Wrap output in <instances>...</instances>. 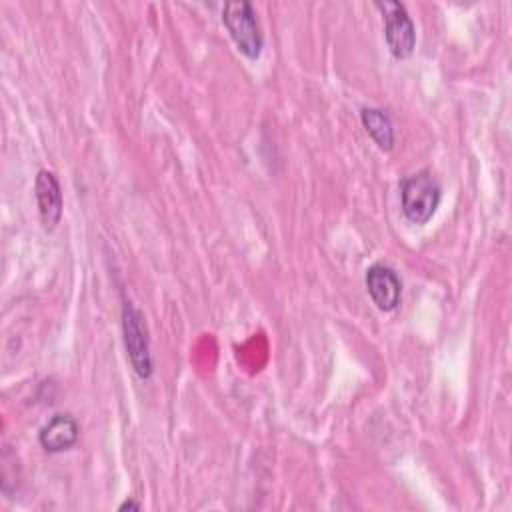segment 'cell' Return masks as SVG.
Masks as SVG:
<instances>
[{
  "label": "cell",
  "mask_w": 512,
  "mask_h": 512,
  "mask_svg": "<svg viewBox=\"0 0 512 512\" xmlns=\"http://www.w3.org/2000/svg\"><path fill=\"white\" fill-rule=\"evenodd\" d=\"M80 426L70 414H54L38 434V442L46 452H62L78 442Z\"/></svg>",
  "instance_id": "7"
},
{
  "label": "cell",
  "mask_w": 512,
  "mask_h": 512,
  "mask_svg": "<svg viewBox=\"0 0 512 512\" xmlns=\"http://www.w3.org/2000/svg\"><path fill=\"white\" fill-rule=\"evenodd\" d=\"M360 120L366 128V132L374 138V142L382 150H392L394 146V126L390 116L380 108H362Z\"/></svg>",
  "instance_id": "8"
},
{
  "label": "cell",
  "mask_w": 512,
  "mask_h": 512,
  "mask_svg": "<svg viewBox=\"0 0 512 512\" xmlns=\"http://www.w3.org/2000/svg\"><path fill=\"white\" fill-rule=\"evenodd\" d=\"M122 334H124L126 354H128V360H130L134 372L142 380H148L152 376L148 330H146L142 312L130 300H124V304H122Z\"/></svg>",
  "instance_id": "3"
},
{
  "label": "cell",
  "mask_w": 512,
  "mask_h": 512,
  "mask_svg": "<svg viewBox=\"0 0 512 512\" xmlns=\"http://www.w3.org/2000/svg\"><path fill=\"white\" fill-rule=\"evenodd\" d=\"M120 510H140V504L134 500H126L120 504Z\"/></svg>",
  "instance_id": "9"
},
{
  "label": "cell",
  "mask_w": 512,
  "mask_h": 512,
  "mask_svg": "<svg viewBox=\"0 0 512 512\" xmlns=\"http://www.w3.org/2000/svg\"><path fill=\"white\" fill-rule=\"evenodd\" d=\"M34 194H36L40 220L46 230H52L60 222L62 206H64L62 190H60V182H58L56 174L50 170H40L36 174Z\"/></svg>",
  "instance_id": "6"
},
{
  "label": "cell",
  "mask_w": 512,
  "mask_h": 512,
  "mask_svg": "<svg viewBox=\"0 0 512 512\" xmlns=\"http://www.w3.org/2000/svg\"><path fill=\"white\" fill-rule=\"evenodd\" d=\"M222 22L236 48L246 58L256 60L262 52V34L252 4L248 0L226 2L222 8Z\"/></svg>",
  "instance_id": "2"
},
{
  "label": "cell",
  "mask_w": 512,
  "mask_h": 512,
  "mask_svg": "<svg viewBox=\"0 0 512 512\" xmlns=\"http://www.w3.org/2000/svg\"><path fill=\"white\" fill-rule=\"evenodd\" d=\"M366 288L372 302L382 312H392L400 304L402 282L398 274L386 264H372L366 270Z\"/></svg>",
  "instance_id": "5"
},
{
  "label": "cell",
  "mask_w": 512,
  "mask_h": 512,
  "mask_svg": "<svg viewBox=\"0 0 512 512\" xmlns=\"http://www.w3.org/2000/svg\"><path fill=\"white\" fill-rule=\"evenodd\" d=\"M440 196V184L430 170L410 174L400 184L402 212L414 224H426L434 216Z\"/></svg>",
  "instance_id": "1"
},
{
  "label": "cell",
  "mask_w": 512,
  "mask_h": 512,
  "mask_svg": "<svg viewBox=\"0 0 512 512\" xmlns=\"http://www.w3.org/2000/svg\"><path fill=\"white\" fill-rule=\"evenodd\" d=\"M374 6L382 12L384 38L390 54L398 60L408 58L416 46V28L406 12V6L402 2H392V0H384V2L378 0L374 2Z\"/></svg>",
  "instance_id": "4"
}]
</instances>
